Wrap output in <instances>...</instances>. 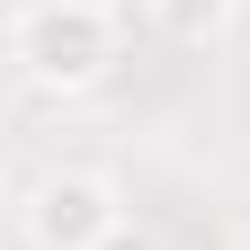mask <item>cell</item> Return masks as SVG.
Wrapping results in <instances>:
<instances>
[{
  "instance_id": "1",
  "label": "cell",
  "mask_w": 250,
  "mask_h": 250,
  "mask_svg": "<svg viewBox=\"0 0 250 250\" xmlns=\"http://www.w3.org/2000/svg\"><path fill=\"white\" fill-rule=\"evenodd\" d=\"M9 62H18L27 89L72 99V89L107 81V62H116V9L107 0H27L9 18Z\"/></svg>"
},
{
  "instance_id": "2",
  "label": "cell",
  "mask_w": 250,
  "mask_h": 250,
  "mask_svg": "<svg viewBox=\"0 0 250 250\" xmlns=\"http://www.w3.org/2000/svg\"><path fill=\"white\" fill-rule=\"evenodd\" d=\"M116 224H125L116 188L89 179V170H54L36 197H27V232H36V250H99Z\"/></svg>"
},
{
  "instance_id": "4",
  "label": "cell",
  "mask_w": 250,
  "mask_h": 250,
  "mask_svg": "<svg viewBox=\"0 0 250 250\" xmlns=\"http://www.w3.org/2000/svg\"><path fill=\"white\" fill-rule=\"evenodd\" d=\"M99 250H161V241H152V232H143V224H134V214H125V224H116V232H107V241H99Z\"/></svg>"
},
{
  "instance_id": "3",
  "label": "cell",
  "mask_w": 250,
  "mask_h": 250,
  "mask_svg": "<svg viewBox=\"0 0 250 250\" xmlns=\"http://www.w3.org/2000/svg\"><path fill=\"white\" fill-rule=\"evenodd\" d=\"M152 18H161L179 45H214L232 27V0H152Z\"/></svg>"
}]
</instances>
